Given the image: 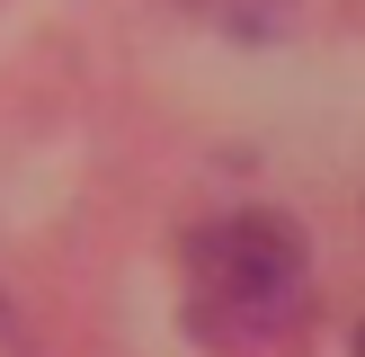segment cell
<instances>
[{"mask_svg": "<svg viewBox=\"0 0 365 357\" xmlns=\"http://www.w3.org/2000/svg\"><path fill=\"white\" fill-rule=\"evenodd\" d=\"M0 357H36L27 331H18V313H9V295H0Z\"/></svg>", "mask_w": 365, "mask_h": 357, "instance_id": "3", "label": "cell"}, {"mask_svg": "<svg viewBox=\"0 0 365 357\" xmlns=\"http://www.w3.org/2000/svg\"><path fill=\"white\" fill-rule=\"evenodd\" d=\"M356 357H365V321H356Z\"/></svg>", "mask_w": 365, "mask_h": 357, "instance_id": "4", "label": "cell"}, {"mask_svg": "<svg viewBox=\"0 0 365 357\" xmlns=\"http://www.w3.org/2000/svg\"><path fill=\"white\" fill-rule=\"evenodd\" d=\"M178 313L205 348H267L312 303V250L285 214H214L178 241Z\"/></svg>", "mask_w": 365, "mask_h": 357, "instance_id": "1", "label": "cell"}, {"mask_svg": "<svg viewBox=\"0 0 365 357\" xmlns=\"http://www.w3.org/2000/svg\"><path fill=\"white\" fill-rule=\"evenodd\" d=\"M187 9H205L214 27H232V36H277L294 0H187Z\"/></svg>", "mask_w": 365, "mask_h": 357, "instance_id": "2", "label": "cell"}]
</instances>
